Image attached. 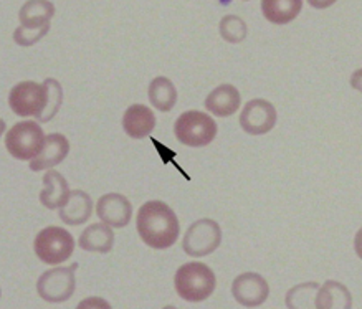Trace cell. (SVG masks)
<instances>
[{
  "instance_id": "23",
  "label": "cell",
  "mask_w": 362,
  "mask_h": 309,
  "mask_svg": "<svg viewBox=\"0 0 362 309\" xmlns=\"http://www.w3.org/2000/svg\"><path fill=\"white\" fill-rule=\"evenodd\" d=\"M320 288L317 283H303L291 288L286 294V306L291 309L300 308H315V294Z\"/></svg>"
},
{
  "instance_id": "14",
  "label": "cell",
  "mask_w": 362,
  "mask_h": 309,
  "mask_svg": "<svg viewBox=\"0 0 362 309\" xmlns=\"http://www.w3.org/2000/svg\"><path fill=\"white\" fill-rule=\"evenodd\" d=\"M71 190L68 187L66 179L57 170H48L43 175V189L40 192V202L47 209H62L65 207L70 199Z\"/></svg>"
},
{
  "instance_id": "21",
  "label": "cell",
  "mask_w": 362,
  "mask_h": 309,
  "mask_svg": "<svg viewBox=\"0 0 362 309\" xmlns=\"http://www.w3.org/2000/svg\"><path fill=\"white\" fill-rule=\"evenodd\" d=\"M53 16H55V6L47 0H32L21 8V22L25 28L48 25Z\"/></svg>"
},
{
  "instance_id": "10",
  "label": "cell",
  "mask_w": 362,
  "mask_h": 309,
  "mask_svg": "<svg viewBox=\"0 0 362 309\" xmlns=\"http://www.w3.org/2000/svg\"><path fill=\"white\" fill-rule=\"evenodd\" d=\"M232 294L235 301L245 308L262 306L268 299L270 288L267 279L258 273H243L235 278L232 284Z\"/></svg>"
},
{
  "instance_id": "2",
  "label": "cell",
  "mask_w": 362,
  "mask_h": 309,
  "mask_svg": "<svg viewBox=\"0 0 362 309\" xmlns=\"http://www.w3.org/2000/svg\"><path fill=\"white\" fill-rule=\"evenodd\" d=\"M175 291L184 301L200 303L205 301L215 289V274L207 264L187 263L182 264L174 278Z\"/></svg>"
},
{
  "instance_id": "6",
  "label": "cell",
  "mask_w": 362,
  "mask_h": 309,
  "mask_svg": "<svg viewBox=\"0 0 362 309\" xmlns=\"http://www.w3.org/2000/svg\"><path fill=\"white\" fill-rule=\"evenodd\" d=\"M78 263L45 272L37 281V293L47 303H65L76 288L75 272Z\"/></svg>"
},
{
  "instance_id": "7",
  "label": "cell",
  "mask_w": 362,
  "mask_h": 309,
  "mask_svg": "<svg viewBox=\"0 0 362 309\" xmlns=\"http://www.w3.org/2000/svg\"><path fill=\"white\" fill-rule=\"evenodd\" d=\"M222 242V230L215 220L202 218L192 223L184 235L182 248L189 257L202 258L214 253Z\"/></svg>"
},
{
  "instance_id": "13",
  "label": "cell",
  "mask_w": 362,
  "mask_h": 309,
  "mask_svg": "<svg viewBox=\"0 0 362 309\" xmlns=\"http://www.w3.org/2000/svg\"><path fill=\"white\" fill-rule=\"evenodd\" d=\"M156 127V116L151 107L144 105H133L123 116V129L133 139H143Z\"/></svg>"
},
{
  "instance_id": "17",
  "label": "cell",
  "mask_w": 362,
  "mask_h": 309,
  "mask_svg": "<svg viewBox=\"0 0 362 309\" xmlns=\"http://www.w3.org/2000/svg\"><path fill=\"white\" fill-rule=\"evenodd\" d=\"M352 296L344 284L337 281H326L317 288L315 308L317 309H349Z\"/></svg>"
},
{
  "instance_id": "15",
  "label": "cell",
  "mask_w": 362,
  "mask_h": 309,
  "mask_svg": "<svg viewBox=\"0 0 362 309\" xmlns=\"http://www.w3.org/2000/svg\"><path fill=\"white\" fill-rule=\"evenodd\" d=\"M205 107L214 116H232L240 107V93L232 85H220L205 100Z\"/></svg>"
},
{
  "instance_id": "16",
  "label": "cell",
  "mask_w": 362,
  "mask_h": 309,
  "mask_svg": "<svg viewBox=\"0 0 362 309\" xmlns=\"http://www.w3.org/2000/svg\"><path fill=\"white\" fill-rule=\"evenodd\" d=\"M93 214V202L91 197L83 190H73L70 194V199L65 207L60 209V218L63 223L71 225V227H76V225H83L88 222Z\"/></svg>"
},
{
  "instance_id": "11",
  "label": "cell",
  "mask_w": 362,
  "mask_h": 309,
  "mask_svg": "<svg viewBox=\"0 0 362 309\" xmlns=\"http://www.w3.org/2000/svg\"><path fill=\"white\" fill-rule=\"evenodd\" d=\"M96 214L103 223L115 228H123L129 223L133 207L131 202L121 194H106L98 200Z\"/></svg>"
},
{
  "instance_id": "22",
  "label": "cell",
  "mask_w": 362,
  "mask_h": 309,
  "mask_svg": "<svg viewBox=\"0 0 362 309\" xmlns=\"http://www.w3.org/2000/svg\"><path fill=\"white\" fill-rule=\"evenodd\" d=\"M43 85L47 88V105L42 115L37 117L38 122L52 121L53 117L57 116V112L60 111V106L63 103L62 85L55 80V78H47V80L43 81Z\"/></svg>"
},
{
  "instance_id": "4",
  "label": "cell",
  "mask_w": 362,
  "mask_h": 309,
  "mask_svg": "<svg viewBox=\"0 0 362 309\" xmlns=\"http://www.w3.org/2000/svg\"><path fill=\"white\" fill-rule=\"evenodd\" d=\"M174 132L179 142L189 147H204L217 136V122L205 112L187 111L177 117Z\"/></svg>"
},
{
  "instance_id": "25",
  "label": "cell",
  "mask_w": 362,
  "mask_h": 309,
  "mask_svg": "<svg viewBox=\"0 0 362 309\" xmlns=\"http://www.w3.org/2000/svg\"><path fill=\"white\" fill-rule=\"evenodd\" d=\"M48 30H50V23L38 28H25L21 25L16 32H13V40H16L17 45L21 47H32L35 45L37 42H40L42 38L47 35Z\"/></svg>"
},
{
  "instance_id": "19",
  "label": "cell",
  "mask_w": 362,
  "mask_h": 309,
  "mask_svg": "<svg viewBox=\"0 0 362 309\" xmlns=\"http://www.w3.org/2000/svg\"><path fill=\"white\" fill-rule=\"evenodd\" d=\"M301 0H263L262 12L268 22L276 25H285L298 17L301 12Z\"/></svg>"
},
{
  "instance_id": "5",
  "label": "cell",
  "mask_w": 362,
  "mask_h": 309,
  "mask_svg": "<svg viewBox=\"0 0 362 309\" xmlns=\"http://www.w3.org/2000/svg\"><path fill=\"white\" fill-rule=\"evenodd\" d=\"M37 257L47 264H58L66 262L73 255L75 240L71 233L62 227H47L35 237L33 242Z\"/></svg>"
},
{
  "instance_id": "18",
  "label": "cell",
  "mask_w": 362,
  "mask_h": 309,
  "mask_svg": "<svg viewBox=\"0 0 362 309\" xmlns=\"http://www.w3.org/2000/svg\"><path fill=\"white\" fill-rule=\"evenodd\" d=\"M112 245H115V233L110 225L103 222L90 225L80 237V247L86 252L106 255L111 252Z\"/></svg>"
},
{
  "instance_id": "1",
  "label": "cell",
  "mask_w": 362,
  "mask_h": 309,
  "mask_svg": "<svg viewBox=\"0 0 362 309\" xmlns=\"http://www.w3.org/2000/svg\"><path fill=\"white\" fill-rule=\"evenodd\" d=\"M139 237L151 248L165 250L177 242L179 238V220L174 210L160 200H149L139 209L138 218Z\"/></svg>"
},
{
  "instance_id": "3",
  "label": "cell",
  "mask_w": 362,
  "mask_h": 309,
  "mask_svg": "<svg viewBox=\"0 0 362 309\" xmlns=\"http://www.w3.org/2000/svg\"><path fill=\"white\" fill-rule=\"evenodd\" d=\"M45 134L35 121H22L11 127L6 134V147L18 161H32L45 146Z\"/></svg>"
},
{
  "instance_id": "20",
  "label": "cell",
  "mask_w": 362,
  "mask_h": 309,
  "mask_svg": "<svg viewBox=\"0 0 362 309\" xmlns=\"http://www.w3.org/2000/svg\"><path fill=\"white\" fill-rule=\"evenodd\" d=\"M149 101L156 110L168 112L177 103V90L174 83L165 76H158L149 85Z\"/></svg>"
},
{
  "instance_id": "9",
  "label": "cell",
  "mask_w": 362,
  "mask_h": 309,
  "mask_svg": "<svg viewBox=\"0 0 362 309\" xmlns=\"http://www.w3.org/2000/svg\"><path fill=\"white\" fill-rule=\"evenodd\" d=\"M276 124V110L267 100L248 101L240 115V126L252 136L270 132Z\"/></svg>"
},
{
  "instance_id": "24",
  "label": "cell",
  "mask_w": 362,
  "mask_h": 309,
  "mask_svg": "<svg viewBox=\"0 0 362 309\" xmlns=\"http://www.w3.org/2000/svg\"><path fill=\"white\" fill-rule=\"evenodd\" d=\"M220 35L225 42L240 43L247 37V23L237 16H225L220 21Z\"/></svg>"
},
{
  "instance_id": "8",
  "label": "cell",
  "mask_w": 362,
  "mask_h": 309,
  "mask_svg": "<svg viewBox=\"0 0 362 309\" xmlns=\"http://www.w3.org/2000/svg\"><path fill=\"white\" fill-rule=\"evenodd\" d=\"M8 105L17 116L38 117L47 105V88L43 83L22 81L11 90Z\"/></svg>"
},
{
  "instance_id": "12",
  "label": "cell",
  "mask_w": 362,
  "mask_h": 309,
  "mask_svg": "<svg viewBox=\"0 0 362 309\" xmlns=\"http://www.w3.org/2000/svg\"><path fill=\"white\" fill-rule=\"evenodd\" d=\"M68 152H70V142L65 136L60 134V132L48 134L40 154L30 161V169L33 173L45 169L50 170L66 158Z\"/></svg>"
}]
</instances>
